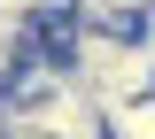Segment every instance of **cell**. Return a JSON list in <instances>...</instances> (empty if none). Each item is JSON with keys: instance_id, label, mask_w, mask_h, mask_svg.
<instances>
[{"instance_id": "obj_2", "label": "cell", "mask_w": 155, "mask_h": 139, "mask_svg": "<svg viewBox=\"0 0 155 139\" xmlns=\"http://www.w3.org/2000/svg\"><path fill=\"white\" fill-rule=\"evenodd\" d=\"M140 46H147V54H155V8H147V16H140Z\"/></svg>"}, {"instance_id": "obj_1", "label": "cell", "mask_w": 155, "mask_h": 139, "mask_svg": "<svg viewBox=\"0 0 155 139\" xmlns=\"http://www.w3.org/2000/svg\"><path fill=\"white\" fill-rule=\"evenodd\" d=\"M109 139H155V93L132 100V108H116V116H109Z\"/></svg>"}]
</instances>
